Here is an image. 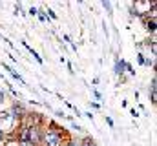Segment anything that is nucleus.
I'll use <instances>...</instances> for the list:
<instances>
[{
  "mask_svg": "<svg viewBox=\"0 0 157 146\" xmlns=\"http://www.w3.org/2000/svg\"><path fill=\"white\" fill-rule=\"evenodd\" d=\"M42 139H44L46 146H60V135L55 132H48Z\"/></svg>",
  "mask_w": 157,
  "mask_h": 146,
  "instance_id": "1",
  "label": "nucleus"
},
{
  "mask_svg": "<svg viewBox=\"0 0 157 146\" xmlns=\"http://www.w3.org/2000/svg\"><path fill=\"white\" fill-rule=\"evenodd\" d=\"M122 68H124V62H122V60H117V62H115V73L121 75V73H122Z\"/></svg>",
  "mask_w": 157,
  "mask_h": 146,
  "instance_id": "2",
  "label": "nucleus"
},
{
  "mask_svg": "<svg viewBox=\"0 0 157 146\" xmlns=\"http://www.w3.org/2000/svg\"><path fill=\"white\" fill-rule=\"evenodd\" d=\"M148 29H150V31H155V18H152V20L148 22Z\"/></svg>",
  "mask_w": 157,
  "mask_h": 146,
  "instance_id": "3",
  "label": "nucleus"
},
{
  "mask_svg": "<svg viewBox=\"0 0 157 146\" xmlns=\"http://www.w3.org/2000/svg\"><path fill=\"white\" fill-rule=\"evenodd\" d=\"M82 146H97V144H95V143H93L91 139H86V141H84V144H82Z\"/></svg>",
  "mask_w": 157,
  "mask_h": 146,
  "instance_id": "4",
  "label": "nucleus"
},
{
  "mask_svg": "<svg viewBox=\"0 0 157 146\" xmlns=\"http://www.w3.org/2000/svg\"><path fill=\"white\" fill-rule=\"evenodd\" d=\"M4 101H6V91L0 88V102H4Z\"/></svg>",
  "mask_w": 157,
  "mask_h": 146,
  "instance_id": "5",
  "label": "nucleus"
},
{
  "mask_svg": "<svg viewBox=\"0 0 157 146\" xmlns=\"http://www.w3.org/2000/svg\"><path fill=\"white\" fill-rule=\"evenodd\" d=\"M20 146H35V144L29 143V141H20Z\"/></svg>",
  "mask_w": 157,
  "mask_h": 146,
  "instance_id": "6",
  "label": "nucleus"
},
{
  "mask_svg": "<svg viewBox=\"0 0 157 146\" xmlns=\"http://www.w3.org/2000/svg\"><path fill=\"white\" fill-rule=\"evenodd\" d=\"M155 101H157V95H155V91H152V102L155 104Z\"/></svg>",
  "mask_w": 157,
  "mask_h": 146,
  "instance_id": "7",
  "label": "nucleus"
},
{
  "mask_svg": "<svg viewBox=\"0 0 157 146\" xmlns=\"http://www.w3.org/2000/svg\"><path fill=\"white\" fill-rule=\"evenodd\" d=\"M102 6H104V7H106V9H108V11H110V9H112V6H110V4H108V2H102Z\"/></svg>",
  "mask_w": 157,
  "mask_h": 146,
  "instance_id": "8",
  "label": "nucleus"
},
{
  "mask_svg": "<svg viewBox=\"0 0 157 146\" xmlns=\"http://www.w3.org/2000/svg\"><path fill=\"white\" fill-rule=\"evenodd\" d=\"M2 135H4V132H2V130H0V139H2Z\"/></svg>",
  "mask_w": 157,
  "mask_h": 146,
  "instance_id": "9",
  "label": "nucleus"
}]
</instances>
